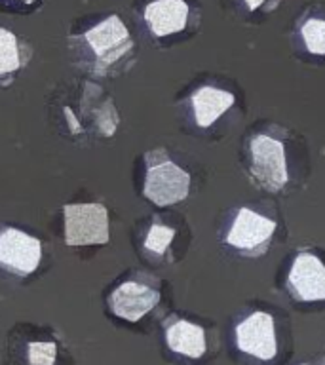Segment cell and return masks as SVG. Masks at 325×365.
<instances>
[{"instance_id":"5","label":"cell","mask_w":325,"mask_h":365,"mask_svg":"<svg viewBox=\"0 0 325 365\" xmlns=\"http://www.w3.org/2000/svg\"><path fill=\"white\" fill-rule=\"evenodd\" d=\"M251 173L262 188L276 192L284 187L287 175L284 143L268 135H257L251 141Z\"/></svg>"},{"instance_id":"8","label":"cell","mask_w":325,"mask_h":365,"mask_svg":"<svg viewBox=\"0 0 325 365\" xmlns=\"http://www.w3.org/2000/svg\"><path fill=\"white\" fill-rule=\"evenodd\" d=\"M274 230H276V222L272 219L242 207L234 219L232 228L228 230L227 244L249 255H259L270 242Z\"/></svg>"},{"instance_id":"15","label":"cell","mask_w":325,"mask_h":365,"mask_svg":"<svg viewBox=\"0 0 325 365\" xmlns=\"http://www.w3.org/2000/svg\"><path fill=\"white\" fill-rule=\"evenodd\" d=\"M301 34L306 50L316 56H324L325 53V19L318 17H310L308 21L301 27Z\"/></svg>"},{"instance_id":"3","label":"cell","mask_w":325,"mask_h":365,"mask_svg":"<svg viewBox=\"0 0 325 365\" xmlns=\"http://www.w3.org/2000/svg\"><path fill=\"white\" fill-rule=\"evenodd\" d=\"M65 242L67 245L108 244V211L103 204H67Z\"/></svg>"},{"instance_id":"17","label":"cell","mask_w":325,"mask_h":365,"mask_svg":"<svg viewBox=\"0 0 325 365\" xmlns=\"http://www.w3.org/2000/svg\"><path fill=\"white\" fill-rule=\"evenodd\" d=\"M262 2H264V0H245V4H247V8H249V10H257V8H259Z\"/></svg>"},{"instance_id":"7","label":"cell","mask_w":325,"mask_h":365,"mask_svg":"<svg viewBox=\"0 0 325 365\" xmlns=\"http://www.w3.org/2000/svg\"><path fill=\"white\" fill-rule=\"evenodd\" d=\"M42 259V244L19 228L0 230V264L19 276L33 274Z\"/></svg>"},{"instance_id":"2","label":"cell","mask_w":325,"mask_h":365,"mask_svg":"<svg viewBox=\"0 0 325 365\" xmlns=\"http://www.w3.org/2000/svg\"><path fill=\"white\" fill-rule=\"evenodd\" d=\"M148 170L145 177V196L153 204L164 207L181 202L188 196L190 190V175L182 171L177 164H173L162 150H160V160L154 162V158L147 156Z\"/></svg>"},{"instance_id":"19","label":"cell","mask_w":325,"mask_h":365,"mask_svg":"<svg viewBox=\"0 0 325 365\" xmlns=\"http://www.w3.org/2000/svg\"><path fill=\"white\" fill-rule=\"evenodd\" d=\"M301 365H312V364H301Z\"/></svg>"},{"instance_id":"10","label":"cell","mask_w":325,"mask_h":365,"mask_svg":"<svg viewBox=\"0 0 325 365\" xmlns=\"http://www.w3.org/2000/svg\"><path fill=\"white\" fill-rule=\"evenodd\" d=\"M165 346L171 354L188 361H200L210 350L207 331L204 325L187 318H170L164 325Z\"/></svg>"},{"instance_id":"18","label":"cell","mask_w":325,"mask_h":365,"mask_svg":"<svg viewBox=\"0 0 325 365\" xmlns=\"http://www.w3.org/2000/svg\"><path fill=\"white\" fill-rule=\"evenodd\" d=\"M17 2H23V4H33L34 0H17Z\"/></svg>"},{"instance_id":"13","label":"cell","mask_w":325,"mask_h":365,"mask_svg":"<svg viewBox=\"0 0 325 365\" xmlns=\"http://www.w3.org/2000/svg\"><path fill=\"white\" fill-rule=\"evenodd\" d=\"M61 348L53 339H29L23 344V364L25 365H59Z\"/></svg>"},{"instance_id":"14","label":"cell","mask_w":325,"mask_h":365,"mask_svg":"<svg viewBox=\"0 0 325 365\" xmlns=\"http://www.w3.org/2000/svg\"><path fill=\"white\" fill-rule=\"evenodd\" d=\"M23 46L16 34L0 27V76L11 74L23 67Z\"/></svg>"},{"instance_id":"12","label":"cell","mask_w":325,"mask_h":365,"mask_svg":"<svg viewBox=\"0 0 325 365\" xmlns=\"http://www.w3.org/2000/svg\"><path fill=\"white\" fill-rule=\"evenodd\" d=\"M234 105V96L230 91L219 90L213 86H204L194 91L192 107L196 124L200 128H210L219 116L227 113Z\"/></svg>"},{"instance_id":"9","label":"cell","mask_w":325,"mask_h":365,"mask_svg":"<svg viewBox=\"0 0 325 365\" xmlns=\"http://www.w3.org/2000/svg\"><path fill=\"white\" fill-rule=\"evenodd\" d=\"M287 287L296 301H325V264L312 253H299L291 264Z\"/></svg>"},{"instance_id":"6","label":"cell","mask_w":325,"mask_h":365,"mask_svg":"<svg viewBox=\"0 0 325 365\" xmlns=\"http://www.w3.org/2000/svg\"><path fill=\"white\" fill-rule=\"evenodd\" d=\"M160 301H162V295L158 289L135 279H128L108 295V308L116 318L137 324L153 312Z\"/></svg>"},{"instance_id":"1","label":"cell","mask_w":325,"mask_h":365,"mask_svg":"<svg viewBox=\"0 0 325 365\" xmlns=\"http://www.w3.org/2000/svg\"><path fill=\"white\" fill-rule=\"evenodd\" d=\"M234 344L236 350L255 361L261 364L274 361L279 354L276 318L264 310L247 314L234 327Z\"/></svg>"},{"instance_id":"11","label":"cell","mask_w":325,"mask_h":365,"mask_svg":"<svg viewBox=\"0 0 325 365\" xmlns=\"http://www.w3.org/2000/svg\"><path fill=\"white\" fill-rule=\"evenodd\" d=\"M188 4L185 0H154L145 8V21L154 36H167L187 27Z\"/></svg>"},{"instance_id":"4","label":"cell","mask_w":325,"mask_h":365,"mask_svg":"<svg viewBox=\"0 0 325 365\" xmlns=\"http://www.w3.org/2000/svg\"><path fill=\"white\" fill-rule=\"evenodd\" d=\"M86 46L93 51L99 71H105L131 51L133 40L124 21L118 16H108L96 27L88 29L82 36Z\"/></svg>"},{"instance_id":"16","label":"cell","mask_w":325,"mask_h":365,"mask_svg":"<svg viewBox=\"0 0 325 365\" xmlns=\"http://www.w3.org/2000/svg\"><path fill=\"white\" fill-rule=\"evenodd\" d=\"M175 236V230L170 227H164V225H153V228L148 230L147 240H145V247L148 251H153L156 255H162L167 245Z\"/></svg>"}]
</instances>
